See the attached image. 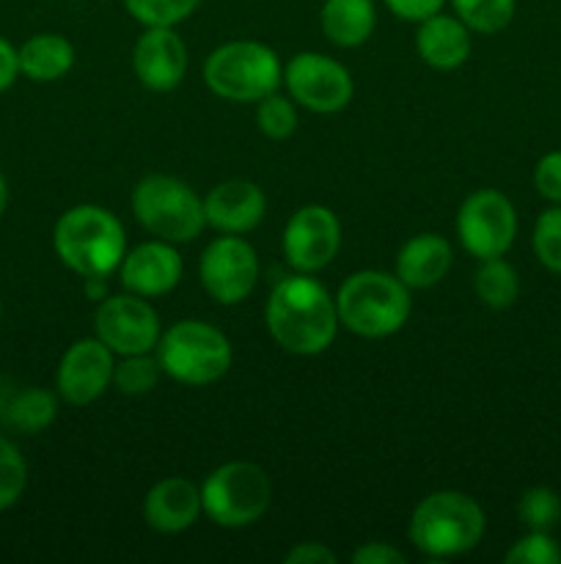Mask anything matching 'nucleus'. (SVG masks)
Wrapping results in <instances>:
<instances>
[{"label": "nucleus", "mask_w": 561, "mask_h": 564, "mask_svg": "<svg viewBox=\"0 0 561 564\" xmlns=\"http://www.w3.org/2000/svg\"><path fill=\"white\" fill-rule=\"evenodd\" d=\"M264 319L275 345L292 356L324 352L333 345L341 325L336 297L311 279V273L280 279L270 292Z\"/></svg>", "instance_id": "nucleus-1"}, {"label": "nucleus", "mask_w": 561, "mask_h": 564, "mask_svg": "<svg viewBox=\"0 0 561 564\" xmlns=\"http://www.w3.org/2000/svg\"><path fill=\"white\" fill-rule=\"evenodd\" d=\"M53 248L61 262L80 279H108L127 253V231L110 209L77 204L55 224Z\"/></svg>", "instance_id": "nucleus-2"}, {"label": "nucleus", "mask_w": 561, "mask_h": 564, "mask_svg": "<svg viewBox=\"0 0 561 564\" xmlns=\"http://www.w3.org/2000/svg\"><path fill=\"white\" fill-rule=\"evenodd\" d=\"M339 323L361 339H388L410 319V286L385 270H358L336 295Z\"/></svg>", "instance_id": "nucleus-3"}, {"label": "nucleus", "mask_w": 561, "mask_h": 564, "mask_svg": "<svg viewBox=\"0 0 561 564\" xmlns=\"http://www.w3.org/2000/svg\"><path fill=\"white\" fill-rule=\"evenodd\" d=\"M484 527L487 518L476 499L460 490H438L418 501L407 534L429 560H454L482 543Z\"/></svg>", "instance_id": "nucleus-4"}, {"label": "nucleus", "mask_w": 561, "mask_h": 564, "mask_svg": "<svg viewBox=\"0 0 561 564\" xmlns=\"http://www.w3.org/2000/svg\"><path fill=\"white\" fill-rule=\"evenodd\" d=\"M284 69L273 47L253 39L220 44L204 61V83L226 102H258L278 91Z\"/></svg>", "instance_id": "nucleus-5"}, {"label": "nucleus", "mask_w": 561, "mask_h": 564, "mask_svg": "<svg viewBox=\"0 0 561 564\" xmlns=\"http://www.w3.org/2000/svg\"><path fill=\"white\" fill-rule=\"evenodd\" d=\"M163 375L182 386H209L223 378L234 361L231 341L223 330L204 319H179L157 341Z\"/></svg>", "instance_id": "nucleus-6"}, {"label": "nucleus", "mask_w": 561, "mask_h": 564, "mask_svg": "<svg viewBox=\"0 0 561 564\" xmlns=\"http://www.w3.org/2000/svg\"><path fill=\"white\" fill-rule=\"evenodd\" d=\"M138 224L165 242H190L207 229L204 198L187 182L168 174H152L132 191Z\"/></svg>", "instance_id": "nucleus-7"}, {"label": "nucleus", "mask_w": 561, "mask_h": 564, "mask_svg": "<svg viewBox=\"0 0 561 564\" xmlns=\"http://www.w3.org/2000/svg\"><path fill=\"white\" fill-rule=\"evenodd\" d=\"M273 485L256 463L234 460L215 468L201 485L204 516L223 529H245L267 512Z\"/></svg>", "instance_id": "nucleus-8"}, {"label": "nucleus", "mask_w": 561, "mask_h": 564, "mask_svg": "<svg viewBox=\"0 0 561 564\" xmlns=\"http://www.w3.org/2000/svg\"><path fill=\"white\" fill-rule=\"evenodd\" d=\"M457 237L471 257H504L517 237V209L495 187L471 193L457 213Z\"/></svg>", "instance_id": "nucleus-9"}, {"label": "nucleus", "mask_w": 561, "mask_h": 564, "mask_svg": "<svg viewBox=\"0 0 561 564\" xmlns=\"http://www.w3.org/2000/svg\"><path fill=\"white\" fill-rule=\"evenodd\" d=\"M198 275L212 301L220 306H237L256 290L258 257L242 235H220L204 248Z\"/></svg>", "instance_id": "nucleus-10"}, {"label": "nucleus", "mask_w": 561, "mask_h": 564, "mask_svg": "<svg viewBox=\"0 0 561 564\" xmlns=\"http://www.w3.org/2000/svg\"><path fill=\"white\" fill-rule=\"evenodd\" d=\"M289 97L311 113H339L352 102L355 83L350 69L322 53H297L284 66Z\"/></svg>", "instance_id": "nucleus-11"}, {"label": "nucleus", "mask_w": 561, "mask_h": 564, "mask_svg": "<svg viewBox=\"0 0 561 564\" xmlns=\"http://www.w3.org/2000/svg\"><path fill=\"white\" fill-rule=\"evenodd\" d=\"M94 334L113 350V356H138V352L157 350L163 330L148 297L127 292L99 301L94 314Z\"/></svg>", "instance_id": "nucleus-12"}, {"label": "nucleus", "mask_w": 561, "mask_h": 564, "mask_svg": "<svg viewBox=\"0 0 561 564\" xmlns=\"http://www.w3.org/2000/svg\"><path fill=\"white\" fill-rule=\"evenodd\" d=\"M341 248V224L322 204L297 209L284 229V257L297 273H319L336 259Z\"/></svg>", "instance_id": "nucleus-13"}, {"label": "nucleus", "mask_w": 561, "mask_h": 564, "mask_svg": "<svg viewBox=\"0 0 561 564\" xmlns=\"http://www.w3.org/2000/svg\"><path fill=\"white\" fill-rule=\"evenodd\" d=\"M113 350L105 341H99L97 336L94 339H77L64 352L58 364V375H55L61 400L75 408L91 405L113 383Z\"/></svg>", "instance_id": "nucleus-14"}, {"label": "nucleus", "mask_w": 561, "mask_h": 564, "mask_svg": "<svg viewBox=\"0 0 561 564\" xmlns=\"http://www.w3.org/2000/svg\"><path fill=\"white\" fill-rule=\"evenodd\" d=\"M187 44L174 28H146L132 50V69L148 91H174L187 75Z\"/></svg>", "instance_id": "nucleus-15"}, {"label": "nucleus", "mask_w": 561, "mask_h": 564, "mask_svg": "<svg viewBox=\"0 0 561 564\" xmlns=\"http://www.w3.org/2000/svg\"><path fill=\"white\" fill-rule=\"evenodd\" d=\"M182 273H185V262L174 242L157 240V237L127 251L119 264L121 286L141 297L168 295L179 286Z\"/></svg>", "instance_id": "nucleus-16"}, {"label": "nucleus", "mask_w": 561, "mask_h": 564, "mask_svg": "<svg viewBox=\"0 0 561 564\" xmlns=\"http://www.w3.org/2000/svg\"><path fill=\"white\" fill-rule=\"evenodd\" d=\"M267 213V196L251 180H226L204 196L207 226L220 235H248Z\"/></svg>", "instance_id": "nucleus-17"}, {"label": "nucleus", "mask_w": 561, "mask_h": 564, "mask_svg": "<svg viewBox=\"0 0 561 564\" xmlns=\"http://www.w3.org/2000/svg\"><path fill=\"white\" fill-rule=\"evenodd\" d=\"M201 512V488L185 477L160 479L143 499V521L160 534L187 532Z\"/></svg>", "instance_id": "nucleus-18"}, {"label": "nucleus", "mask_w": 561, "mask_h": 564, "mask_svg": "<svg viewBox=\"0 0 561 564\" xmlns=\"http://www.w3.org/2000/svg\"><path fill=\"white\" fill-rule=\"evenodd\" d=\"M471 28L451 14H432L418 22L416 50L432 69L451 72L471 58Z\"/></svg>", "instance_id": "nucleus-19"}, {"label": "nucleus", "mask_w": 561, "mask_h": 564, "mask_svg": "<svg viewBox=\"0 0 561 564\" xmlns=\"http://www.w3.org/2000/svg\"><path fill=\"white\" fill-rule=\"evenodd\" d=\"M451 264H454V248L446 237L432 235V231H421L413 240L402 246L396 253V270L402 284L410 290H429V286L440 284L449 275Z\"/></svg>", "instance_id": "nucleus-20"}, {"label": "nucleus", "mask_w": 561, "mask_h": 564, "mask_svg": "<svg viewBox=\"0 0 561 564\" xmlns=\"http://www.w3.org/2000/svg\"><path fill=\"white\" fill-rule=\"evenodd\" d=\"M319 22L336 47H361L372 39L377 9L374 0H324Z\"/></svg>", "instance_id": "nucleus-21"}, {"label": "nucleus", "mask_w": 561, "mask_h": 564, "mask_svg": "<svg viewBox=\"0 0 561 564\" xmlns=\"http://www.w3.org/2000/svg\"><path fill=\"white\" fill-rule=\"evenodd\" d=\"M20 75L33 83H55L75 66V47L61 33H36L20 50Z\"/></svg>", "instance_id": "nucleus-22"}, {"label": "nucleus", "mask_w": 561, "mask_h": 564, "mask_svg": "<svg viewBox=\"0 0 561 564\" xmlns=\"http://www.w3.org/2000/svg\"><path fill=\"white\" fill-rule=\"evenodd\" d=\"M473 290L484 306L504 312V308L515 306L520 297V275L504 257L482 259L476 275H473Z\"/></svg>", "instance_id": "nucleus-23"}, {"label": "nucleus", "mask_w": 561, "mask_h": 564, "mask_svg": "<svg viewBox=\"0 0 561 564\" xmlns=\"http://www.w3.org/2000/svg\"><path fill=\"white\" fill-rule=\"evenodd\" d=\"M58 416V397L47 389H25L9 408V422L28 435L47 430Z\"/></svg>", "instance_id": "nucleus-24"}, {"label": "nucleus", "mask_w": 561, "mask_h": 564, "mask_svg": "<svg viewBox=\"0 0 561 564\" xmlns=\"http://www.w3.org/2000/svg\"><path fill=\"white\" fill-rule=\"evenodd\" d=\"M454 14L471 28V33L493 36L515 20L517 0H451Z\"/></svg>", "instance_id": "nucleus-25"}, {"label": "nucleus", "mask_w": 561, "mask_h": 564, "mask_svg": "<svg viewBox=\"0 0 561 564\" xmlns=\"http://www.w3.org/2000/svg\"><path fill=\"white\" fill-rule=\"evenodd\" d=\"M517 518L528 532H553L561 523V496L550 488H528L517 501Z\"/></svg>", "instance_id": "nucleus-26"}, {"label": "nucleus", "mask_w": 561, "mask_h": 564, "mask_svg": "<svg viewBox=\"0 0 561 564\" xmlns=\"http://www.w3.org/2000/svg\"><path fill=\"white\" fill-rule=\"evenodd\" d=\"M160 375H163V367H160L157 356L138 352V356H121V361L113 369V383L121 394L138 397L157 389Z\"/></svg>", "instance_id": "nucleus-27"}, {"label": "nucleus", "mask_w": 561, "mask_h": 564, "mask_svg": "<svg viewBox=\"0 0 561 564\" xmlns=\"http://www.w3.org/2000/svg\"><path fill=\"white\" fill-rule=\"evenodd\" d=\"M201 0H124L127 14L143 28H176L185 22Z\"/></svg>", "instance_id": "nucleus-28"}, {"label": "nucleus", "mask_w": 561, "mask_h": 564, "mask_svg": "<svg viewBox=\"0 0 561 564\" xmlns=\"http://www.w3.org/2000/svg\"><path fill=\"white\" fill-rule=\"evenodd\" d=\"M297 105L292 97H280L278 91L267 94L256 102V124L270 141H286L297 130Z\"/></svg>", "instance_id": "nucleus-29"}, {"label": "nucleus", "mask_w": 561, "mask_h": 564, "mask_svg": "<svg viewBox=\"0 0 561 564\" xmlns=\"http://www.w3.org/2000/svg\"><path fill=\"white\" fill-rule=\"evenodd\" d=\"M531 246L539 264L550 273L561 275V204H553L539 215L537 224H534Z\"/></svg>", "instance_id": "nucleus-30"}, {"label": "nucleus", "mask_w": 561, "mask_h": 564, "mask_svg": "<svg viewBox=\"0 0 561 564\" xmlns=\"http://www.w3.org/2000/svg\"><path fill=\"white\" fill-rule=\"evenodd\" d=\"M28 485V466L25 457L20 455L9 438L0 435V512L14 507L20 496L25 494Z\"/></svg>", "instance_id": "nucleus-31"}, {"label": "nucleus", "mask_w": 561, "mask_h": 564, "mask_svg": "<svg viewBox=\"0 0 561 564\" xmlns=\"http://www.w3.org/2000/svg\"><path fill=\"white\" fill-rule=\"evenodd\" d=\"M506 564H561V545L550 532H528L504 556Z\"/></svg>", "instance_id": "nucleus-32"}, {"label": "nucleus", "mask_w": 561, "mask_h": 564, "mask_svg": "<svg viewBox=\"0 0 561 564\" xmlns=\"http://www.w3.org/2000/svg\"><path fill=\"white\" fill-rule=\"evenodd\" d=\"M534 187L550 204H561V149L539 158L534 169Z\"/></svg>", "instance_id": "nucleus-33"}, {"label": "nucleus", "mask_w": 561, "mask_h": 564, "mask_svg": "<svg viewBox=\"0 0 561 564\" xmlns=\"http://www.w3.org/2000/svg\"><path fill=\"white\" fill-rule=\"evenodd\" d=\"M391 9V14H396L405 22H421L427 17L438 14L443 9L446 0H383Z\"/></svg>", "instance_id": "nucleus-34"}, {"label": "nucleus", "mask_w": 561, "mask_h": 564, "mask_svg": "<svg viewBox=\"0 0 561 564\" xmlns=\"http://www.w3.org/2000/svg\"><path fill=\"white\" fill-rule=\"evenodd\" d=\"M355 564H405L407 556L391 543H363L361 549L352 554Z\"/></svg>", "instance_id": "nucleus-35"}, {"label": "nucleus", "mask_w": 561, "mask_h": 564, "mask_svg": "<svg viewBox=\"0 0 561 564\" xmlns=\"http://www.w3.org/2000/svg\"><path fill=\"white\" fill-rule=\"evenodd\" d=\"M286 564H336L339 556L324 543H297L289 554L284 556Z\"/></svg>", "instance_id": "nucleus-36"}, {"label": "nucleus", "mask_w": 561, "mask_h": 564, "mask_svg": "<svg viewBox=\"0 0 561 564\" xmlns=\"http://www.w3.org/2000/svg\"><path fill=\"white\" fill-rule=\"evenodd\" d=\"M16 75H20V58H16V50L0 36V91L14 86Z\"/></svg>", "instance_id": "nucleus-37"}, {"label": "nucleus", "mask_w": 561, "mask_h": 564, "mask_svg": "<svg viewBox=\"0 0 561 564\" xmlns=\"http://www.w3.org/2000/svg\"><path fill=\"white\" fill-rule=\"evenodd\" d=\"M82 281H86V292L91 301H105V292H108L105 279H82Z\"/></svg>", "instance_id": "nucleus-38"}, {"label": "nucleus", "mask_w": 561, "mask_h": 564, "mask_svg": "<svg viewBox=\"0 0 561 564\" xmlns=\"http://www.w3.org/2000/svg\"><path fill=\"white\" fill-rule=\"evenodd\" d=\"M6 204H9V187H6L3 174H0V218H3L6 213Z\"/></svg>", "instance_id": "nucleus-39"}, {"label": "nucleus", "mask_w": 561, "mask_h": 564, "mask_svg": "<svg viewBox=\"0 0 561 564\" xmlns=\"http://www.w3.org/2000/svg\"><path fill=\"white\" fill-rule=\"evenodd\" d=\"M0 317H3V303H0Z\"/></svg>", "instance_id": "nucleus-40"}]
</instances>
